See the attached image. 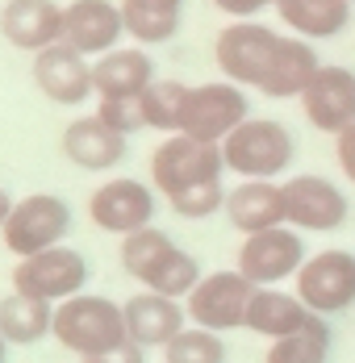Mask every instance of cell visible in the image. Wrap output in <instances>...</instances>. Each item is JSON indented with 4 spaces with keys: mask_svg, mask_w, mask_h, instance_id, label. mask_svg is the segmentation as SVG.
<instances>
[{
    "mask_svg": "<svg viewBox=\"0 0 355 363\" xmlns=\"http://www.w3.org/2000/svg\"><path fill=\"white\" fill-rule=\"evenodd\" d=\"M121 267L146 292H163L172 301H188V292L201 284V263L188 251H180L168 238V230L155 225H142L121 238Z\"/></svg>",
    "mask_w": 355,
    "mask_h": 363,
    "instance_id": "2",
    "label": "cell"
},
{
    "mask_svg": "<svg viewBox=\"0 0 355 363\" xmlns=\"http://www.w3.org/2000/svg\"><path fill=\"white\" fill-rule=\"evenodd\" d=\"M63 155L80 172H109L126 159V134H117L113 125H105L97 113L75 117L63 130Z\"/></svg>",
    "mask_w": 355,
    "mask_h": 363,
    "instance_id": "18",
    "label": "cell"
},
{
    "mask_svg": "<svg viewBox=\"0 0 355 363\" xmlns=\"http://www.w3.org/2000/svg\"><path fill=\"white\" fill-rule=\"evenodd\" d=\"M268 4H276V0H213V9H222V13H230L234 21H251L259 9H268Z\"/></svg>",
    "mask_w": 355,
    "mask_h": 363,
    "instance_id": "33",
    "label": "cell"
},
{
    "mask_svg": "<svg viewBox=\"0 0 355 363\" xmlns=\"http://www.w3.org/2000/svg\"><path fill=\"white\" fill-rule=\"evenodd\" d=\"M34 84L38 92L55 105H80L88 96H97V79H92V63L88 55L71 50L67 42H55L34 55Z\"/></svg>",
    "mask_w": 355,
    "mask_h": 363,
    "instance_id": "14",
    "label": "cell"
},
{
    "mask_svg": "<svg viewBox=\"0 0 355 363\" xmlns=\"http://www.w3.org/2000/svg\"><path fill=\"white\" fill-rule=\"evenodd\" d=\"M330 342H334V334L326 326V318L310 313V322L301 330L284 334V338H276L268 347L263 363H330Z\"/></svg>",
    "mask_w": 355,
    "mask_h": 363,
    "instance_id": "26",
    "label": "cell"
},
{
    "mask_svg": "<svg viewBox=\"0 0 355 363\" xmlns=\"http://www.w3.org/2000/svg\"><path fill=\"white\" fill-rule=\"evenodd\" d=\"M9 209H13V201H9V192L0 188V225H4V218H9Z\"/></svg>",
    "mask_w": 355,
    "mask_h": 363,
    "instance_id": "34",
    "label": "cell"
},
{
    "mask_svg": "<svg viewBox=\"0 0 355 363\" xmlns=\"http://www.w3.org/2000/svg\"><path fill=\"white\" fill-rule=\"evenodd\" d=\"M4 355H9V338L0 334V363H4Z\"/></svg>",
    "mask_w": 355,
    "mask_h": 363,
    "instance_id": "35",
    "label": "cell"
},
{
    "mask_svg": "<svg viewBox=\"0 0 355 363\" xmlns=\"http://www.w3.org/2000/svg\"><path fill=\"white\" fill-rule=\"evenodd\" d=\"M184 92H188V84H180V79H155V84L142 92L146 125H151V130H163V134H176L180 109H184Z\"/></svg>",
    "mask_w": 355,
    "mask_h": 363,
    "instance_id": "27",
    "label": "cell"
},
{
    "mask_svg": "<svg viewBox=\"0 0 355 363\" xmlns=\"http://www.w3.org/2000/svg\"><path fill=\"white\" fill-rule=\"evenodd\" d=\"M247 105H251L247 92H243L234 79L188 84L176 134H188V138H201V143H217V146H222L251 117Z\"/></svg>",
    "mask_w": 355,
    "mask_h": 363,
    "instance_id": "4",
    "label": "cell"
},
{
    "mask_svg": "<svg viewBox=\"0 0 355 363\" xmlns=\"http://www.w3.org/2000/svg\"><path fill=\"white\" fill-rule=\"evenodd\" d=\"M226 188L222 180L213 184H197V188H184L176 196H168L172 201V209H176V218H188V221H201V218H213L217 209H226Z\"/></svg>",
    "mask_w": 355,
    "mask_h": 363,
    "instance_id": "29",
    "label": "cell"
},
{
    "mask_svg": "<svg viewBox=\"0 0 355 363\" xmlns=\"http://www.w3.org/2000/svg\"><path fill=\"white\" fill-rule=\"evenodd\" d=\"M305 121L322 130V134H343L347 125H355V72L347 67H326L322 63L318 75L305 84V92L297 96Z\"/></svg>",
    "mask_w": 355,
    "mask_h": 363,
    "instance_id": "15",
    "label": "cell"
},
{
    "mask_svg": "<svg viewBox=\"0 0 355 363\" xmlns=\"http://www.w3.org/2000/svg\"><path fill=\"white\" fill-rule=\"evenodd\" d=\"M67 230H71L67 201L55 196V192H34V196L13 201L9 218L0 225V242H4V251L13 259H30V255L59 247Z\"/></svg>",
    "mask_w": 355,
    "mask_h": 363,
    "instance_id": "6",
    "label": "cell"
},
{
    "mask_svg": "<svg viewBox=\"0 0 355 363\" xmlns=\"http://www.w3.org/2000/svg\"><path fill=\"white\" fill-rule=\"evenodd\" d=\"M55 338L67 347L71 355H80V359L113 351L117 342L130 338L126 309L113 305L109 296H92V292L67 296V301L55 305Z\"/></svg>",
    "mask_w": 355,
    "mask_h": 363,
    "instance_id": "3",
    "label": "cell"
},
{
    "mask_svg": "<svg viewBox=\"0 0 355 363\" xmlns=\"http://www.w3.org/2000/svg\"><path fill=\"white\" fill-rule=\"evenodd\" d=\"M80 363H146V347H138L134 338H126V342H117L113 351L88 355V359H80Z\"/></svg>",
    "mask_w": 355,
    "mask_h": 363,
    "instance_id": "31",
    "label": "cell"
},
{
    "mask_svg": "<svg viewBox=\"0 0 355 363\" xmlns=\"http://www.w3.org/2000/svg\"><path fill=\"white\" fill-rule=\"evenodd\" d=\"M97 117L113 125L117 134H138L146 125V113H142V96H97Z\"/></svg>",
    "mask_w": 355,
    "mask_h": 363,
    "instance_id": "30",
    "label": "cell"
},
{
    "mask_svg": "<svg viewBox=\"0 0 355 363\" xmlns=\"http://www.w3.org/2000/svg\"><path fill=\"white\" fill-rule=\"evenodd\" d=\"M0 334L9 338V347H34L55 334V305L26 292H9L0 301Z\"/></svg>",
    "mask_w": 355,
    "mask_h": 363,
    "instance_id": "23",
    "label": "cell"
},
{
    "mask_svg": "<svg viewBox=\"0 0 355 363\" xmlns=\"http://www.w3.org/2000/svg\"><path fill=\"white\" fill-rule=\"evenodd\" d=\"M213 59L226 79L239 88H255L272 101L301 96L318 75V55L305 38H284L259 21H234L213 42Z\"/></svg>",
    "mask_w": 355,
    "mask_h": 363,
    "instance_id": "1",
    "label": "cell"
},
{
    "mask_svg": "<svg viewBox=\"0 0 355 363\" xmlns=\"http://www.w3.org/2000/svg\"><path fill=\"white\" fill-rule=\"evenodd\" d=\"M305 242L301 234H293V225H272L247 234L239 247V272L247 276L255 289H280L284 280H297V272L305 267Z\"/></svg>",
    "mask_w": 355,
    "mask_h": 363,
    "instance_id": "9",
    "label": "cell"
},
{
    "mask_svg": "<svg viewBox=\"0 0 355 363\" xmlns=\"http://www.w3.org/2000/svg\"><path fill=\"white\" fill-rule=\"evenodd\" d=\"M97 96H142L155 84V63L142 46H117L101 59H92Z\"/></svg>",
    "mask_w": 355,
    "mask_h": 363,
    "instance_id": "21",
    "label": "cell"
},
{
    "mask_svg": "<svg viewBox=\"0 0 355 363\" xmlns=\"http://www.w3.org/2000/svg\"><path fill=\"white\" fill-rule=\"evenodd\" d=\"M222 172H226L222 146L201 143V138H188V134L163 138L159 150L151 155V184H155L163 196H176V192H184V188L222 180Z\"/></svg>",
    "mask_w": 355,
    "mask_h": 363,
    "instance_id": "7",
    "label": "cell"
},
{
    "mask_svg": "<svg viewBox=\"0 0 355 363\" xmlns=\"http://www.w3.org/2000/svg\"><path fill=\"white\" fill-rule=\"evenodd\" d=\"M180 13H184V0H121L126 34L138 46L168 42L180 30Z\"/></svg>",
    "mask_w": 355,
    "mask_h": 363,
    "instance_id": "25",
    "label": "cell"
},
{
    "mask_svg": "<svg viewBox=\"0 0 355 363\" xmlns=\"http://www.w3.org/2000/svg\"><path fill=\"white\" fill-rule=\"evenodd\" d=\"M334 159H339L343 176L355 184V125H347L343 134H334Z\"/></svg>",
    "mask_w": 355,
    "mask_h": 363,
    "instance_id": "32",
    "label": "cell"
},
{
    "mask_svg": "<svg viewBox=\"0 0 355 363\" xmlns=\"http://www.w3.org/2000/svg\"><path fill=\"white\" fill-rule=\"evenodd\" d=\"M310 305L297 296V292H284V289H255L251 296V309H247V330L251 334H263L268 342H276L284 334L301 330L310 322Z\"/></svg>",
    "mask_w": 355,
    "mask_h": 363,
    "instance_id": "22",
    "label": "cell"
},
{
    "mask_svg": "<svg viewBox=\"0 0 355 363\" xmlns=\"http://www.w3.org/2000/svg\"><path fill=\"white\" fill-rule=\"evenodd\" d=\"M0 34L17 50H46L63 42V4L55 0H4L0 9Z\"/></svg>",
    "mask_w": 355,
    "mask_h": 363,
    "instance_id": "17",
    "label": "cell"
},
{
    "mask_svg": "<svg viewBox=\"0 0 355 363\" xmlns=\"http://www.w3.org/2000/svg\"><path fill=\"white\" fill-rule=\"evenodd\" d=\"M163 363H226V342L222 334L201 326H184L163 347Z\"/></svg>",
    "mask_w": 355,
    "mask_h": 363,
    "instance_id": "28",
    "label": "cell"
},
{
    "mask_svg": "<svg viewBox=\"0 0 355 363\" xmlns=\"http://www.w3.org/2000/svg\"><path fill=\"white\" fill-rule=\"evenodd\" d=\"M255 284L234 267V272H209L201 276V284L188 292L184 309H188V322L213 334H226V330H243L247 326V309Z\"/></svg>",
    "mask_w": 355,
    "mask_h": 363,
    "instance_id": "8",
    "label": "cell"
},
{
    "mask_svg": "<svg viewBox=\"0 0 355 363\" xmlns=\"http://www.w3.org/2000/svg\"><path fill=\"white\" fill-rule=\"evenodd\" d=\"M226 218L239 234H259L284 225V192L276 180H243L226 196Z\"/></svg>",
    "mask_w": 355,
    "mask_h": 363,
    "instance_id": "20",
    "label": "cell"
},
{
    "mask_svg": "<svg viewBox=\"0 0 355 363\" xmlns=\"http://www.w3.org/2000/svg\"><path fill=\"white\" fill-rule=\"evenodd\" d=\"M121 309H126V330L138 347H168L180 330L188 326V309H180V301L163 296V292L142 289Z\"/></svg>",
    "mask_w": 355,
    "mask_h": 363,
    "instance_id": "19",
    "label": "cell"
},
{
    "mask_svg": "<svg viewBox=\"0 0 355 363\" xmlns=\"http://www.w3.org/2000/svg\"><path fill=\"white\" fill-rule=\"evenodd\" d=\"M88 218H92L97 230L126 238V234H134L142 225H151V218H155V192L142 180L117 176V180L101 184L88 196Z\"/></svg>",
    "mask_w": 355,
    "mask_h": 363,
    "instance_id": "13",
    "label": "cell"
},
{
    "mask_svg": "<svg viewBox=\"0 0 355 363\" xmlns=\"http://www.w3.org/2000/svg\"><path fill=\"white\" fill-rule=\"evenodd\" d=\"M276 9L301 38H334L351 26V0H276Z\"/></svg>",
    "mask_w": 355,
    "mask_h": 363,
    "instance_id": "24",
    "label": "cell"
},
{
    "mask_svg": "<svg viewBox=\"0 0 355 363\" xmlns=\"http://www.w3.org/2000/svg\"><path fill=\"white\" fill-rule=\"evenodd\" d=\"M88 284V259L71 247H50L42 255H30V259H17L13 267V292H26V296H38V301H67V296H80Z\"/></svg>",
    "mask_w": 355,
    "mask_h": 363,
    "instance_id": "10",
    "label": "cell"
},
{
    "mask_svg": "<svg viewBox=\"0 0 355 363\" xmlns=\"http://www.w3.org/2000/svg\"><path fill=\"white\" fill-rule=\"evenodd\" d=\"M121 34H126V17H121V4L113 0H71L63 9V42L88 59L117 50Z\"/></svg>",
    "mask_w": 355,
    "mask_h": 363,
    "instance_id": "16",
    "label": "cell"
},
{
    "mask_svg": "<svg viewBox=\"0 0 355 363\" xmlns=\"http://www.w3.org/2000/svg\"><path fill=\"white\" fill-rule=\"evenodd\" d=\"M284 192V225L293 230H314V234H330L339 225H347L351 205L343 196V188L326 176H288L280 184Z\"/></svg>",
    "mask_w": 355,
    "mask_h": 363,
    "instance_id": "11",
    "label": "cell"
},
{
    "mask_svg": "<svg viewBox=\"0 0 355 363\" xmlns=\"http://www.w3.org/2000/svg\"><path fill=\"white\" fill-rule=\"evenodd\" d=\"M297 296L322 313H343L355 305V255L351 251H318L314 259H305V267L297 272Z\"/></svg>",
    "mask_w": 355,
    "mask_h": 363,
    "instance_id": "12",
    "label": "cell"
},
{
    "mask_svg": "<svg viewBox=\"0 0 355 363\" xmlns=\"http://www.w3.org/2000/svg\"><path fill=\"white\" fill-rule=\"evenodd\" d=\"M293 134L272 117H247L226 143L222 159L226 172H239L243 180H276L284 167L293 163Z\"/></svg>",
    "mask_w": 355,
    "mask_h": 363,
    "instance_id": "5",
    "label": "cell"
}]
</instances>
